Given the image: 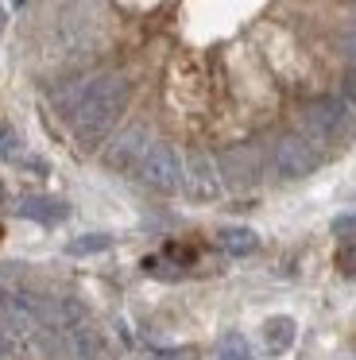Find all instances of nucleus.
Here are the masks:
<instances>
[{"mask_svg": "<svg viewBox=\"0 0 356 360\" xmlns=\"http://www.w3.org/2000/svg\"><path fill=\"white\" fill-rule=\"evenodd\" d=\"M0 194H4V186H0Z\"/></svg>", "mask_w": 356, "mask_h": 360, "instance_id": "obj_22", "label": "nucleus"}, {"mask_svg": "<svg viewBox=\"0 0 356 360\" xmlns=\"http://www.w3.org/2000/svg\"><path fill=\"white\" fill-rule=\"evenodd\" d=\"M217 244H221L229 256H252V252L260 248V236H255L252 229H221V233H217Z\"/></svg>", "mask_w": 356, "mask_h": 360, "instance_id": "obj_10", "label": "nucleus"}, {"mask_svg": "<svg viewBox=\"0 0 356 360\" xmlns=\"http://www.w3.org/2000/svg\"><path fill=\"white\" fill-rule=\"evenodd\" d=\"M217 360H252V349H248V341H244L240 333H224Z\"/></svg>", "mask_w": 356, "mask_h": 360, "instance_id": "obj_11", "label": "nucleus"}, {"mask_svg": "<svg viewBox=\"0 0 356 360\" xmlns=\"http://www.w3.org/2000/svg\"><path fill=\"white\" fill-rule=\"evenodd\" d=\"M0 329L8 333V298L4 295H0Z\"/></svg>", "mask_w": 356, "mask_h": 360, "instance_id": "obj_18", "label": "nucleus"}, {"mask_svg": "<svg viewBox=\"0 0 356 360\" xmlns=\"http://www.w3.org/2000/svg\"><path fill=\"white\" fill-rule=\"evenodd\" d=\"M163 360H193V352H190V349H182V352H167Z\"/></svg>", "mask_w": 356, "mask_h": 360, "instance_id": "obj_19", "label": "nucleus"}, {"mask_svg": "<svg viewBox=\"0 0 356 360\" xmlns=\"http://www.w3.org/2000/svg\"><path fill=\"white\" fill-rule=\"evenodd\" d=\"M0 349H4V329H0Z\"/></svg>", "mask_w": 356, "mask_h": 360, "instance_id": "obj_20", "label": "nucleus"}, {"mask_svg": "<svg viewBox=\"0 0 356 360\" xmlns=\"http://www.w3.org/2000/svg\"><path fill=\"white\" fill-rule=\"evenodd\" d=\"M66 213L70 205L58 198H23L20 202V217H31L39 225H58V221H66Z\"/></svg>", "mask_w": 356, "mask_h": 360, "instance_id": "obj_8", "label": "nucleus"}, {"mask_svg": "<svg viewBox=\"0 0 356 360\" xmlns=\"http://www.w3.org/2000/svg\"><path fill=\"white\" fill-rule=\"evenodd\" d=\"M105 248H108V236H101V233L77 236V240H70V244H66L70 256H93V252H105Z\"/></svg>", "mask_w": 356, "mask_h": 360, "instance_id": "obj_12", "label": "nucleus"}, {"mask_svg": "<svg viewBox=\"0 0 356 360\" xmlns=\"http://www.w3.org/2000/svg\"><path fill=\"white\" fill-rule=\"evenodd\" d=\"M341 47H345L348 63H356V24H352V27H348V32H345V43H341Z\"/></svg>", "mask_w": 356, "mask_h": 360, "instance_id": "obj_16", "label": "nucleus"}, {"mask_svg": "<svg viewBox=\"0 0 356 360\" xmlns=\"http://www.w3.org/2000/svg\"><path fill=\"white\" fill-rule=\"evenodd\" d=\"M124 105H128V82H124L120 74H101V78L85 82L74 94L70 124H74V132L82 136L85 143H93L120 120Z\"/></svg>", "mask_w": 356, "mask_h": 360, "instance_id": "obj_1", "label": "nucleus"}, {"mask_svg": "<svg viewBox=\"0 0 356 360\" xmlns=\"http://www.w3.org/2000/svg\"><path fill=\"white\" fill-rule=\"evenodd\" d=\"M352 117L356 112L348 109L341 97H325V101H314L302 112V124H306V132L314 143H337L352 132Z\"/></svg>", "mask_w": 356, "mask_h": 360, "instance_id": "obj_3", "label": "nucleus"}, {"mask_svg": "<svg viewBox=\"0 0 356 360\" xmlns=\"http://www.w3.org/2000/svg\"><path fill=\"white\" fill-rule=\"evenodd\" d=\"M291 345H294V318H286V314H275V318L263 321V349H267L271 356L286 352Z\"/></svg>", "mask_w": 356, "mask_h": 360, "instance_id": "obj_9", "label": "nucleus"}, {"mask_svg": "<svg viewBox=\"0 0 356 360\" xmlns=\"http://www.w3.org/2000/svg\"><path fill=\"white\" fill-rule=\"evenodd\" d=\"M0 155H4V159L20 155V136H15L8 124H0Z\"/></svg>", "mask_w": 356, "mask_h": 360, "instance_id": "obj_13", "label": "nucleus"}, {"mask_svg": "<svg viewBox=\"0 0 356 360\" xmlns=\"http://www.w3.org/2000/svg\"><path fill=\"white\" fill-rule=\"evenodd\" d=\"M136 174H139L144 186L159 190V194L182 190V159H178V151L163 140H151L144 148V155H139V163H136Z\"/></svg>", "mask_w": 356, "mask_h": 360, "instance_id": "obj_2", "label": "nucleus"}, {"mask_svg": "<svg viewBox=\"0 0 356 360\" xmlns=\"http://www.w3.org/2000/svg\"><path fill=\"white\" fill-rule=\"evenodd\" d=\"M182 190L193 202H213V198H221V171H217V163L205 151H193L182 163Z\"/></svg>", "mask_w": 356, "mask_h": 360, "instance_id": "obj_5", "label": "nucleus"}, {"mask_svg": "<svg viewBox=\"0 0 356 360\" xmlns=\"http://www.w3.org/2000/svg\"><path fill=\"white\" fill-rule=\"evenodd\" d=\"M15 4H23V0H15Z\"/></svg>", "mask_w": 356, "mask_h": 360, "instance_id": "obj_21", "label": "nucleus"}, {"mask_svg": "<svg viewBox=\"0 0 356 360\" xmlns=\"http://www.w3.org/2000/svg\"><path fill=\"white\" fill-rule=\"evenodd\" d=\"M333 233H356V213H348V217H337V221H333Z\"/></svg>", "mask_w": 356, "mask_h": 360, "instance_id": "obj_17", "label": "nucleus"}, {"mask_svg": "<svg viewBox=\"0 0 356 360\" xmlns=\"http://www.w3.org/2000/svg\"><path fill=\"white\" fill-rule=\"evenodd\" d=\"M322 167V151H317L314 140L306 136H286V140L275 143V171L283 179H306Z\"/></svg>", "mask_w": 356, "mask_h": 360, "instance_id": "obj_4", "label": "nucleus"}, {"mask_svg": "<svg viewBox=\"0 0 356 360\" xmlns=\"http://www.w3.org/2000/svg\"><path fill=\"white\" fill-rule=\"evenodd\" d=\"M147 132L144 128H132V132H124L120 140L108 148V163L116 167V171H136V163H139V155H144V148H147Z\"/></svg>", "mask_w": 356, "mask_h": 360, "instance_id": "obj_6", "label": "nucleus"}, {"mask_svg": "<svg viewBox=\"0 0 356 360\" xmlns=\"http://www.w3.org/2000/svg\"><path fill=\"white\" fill-rule=\"evenodd\" d=\"M341 101H345L348 109L356 112V70H348L345 82H341Z\"/></svg>", "mask_w": 356, "mask_h": 360, "instance_id": "obj_15", "label": "nucleus"}, {"mask_svg": "<svg viewBox=\"0 0 356 360\" xmlns=\"http://www.w3.org/2000/svg\"><path fill=\"white\" fill-rule=\"evenodd\" d=\"M66 356L70 360H113V352L105 349V341H101L93 329H66Z\"/></svg>", "mask_w": 356, "mask_h": 360, "instance_id": "obj_7", "label": "nucleus"}, {"mask_svg": "<svg viewBox=\"0 0 356 360\" xmlns=\"http://www.w3.org/2000/svg\"><path fill=\"white\" fill-rule=\"evenodd\" d=\"M337 267H341V271H348V275L356 271V236H352V240H348L345 248L337 252Z\"/></svg>", "mask_w": 356, "mask_h": 360, "instance_id": "obj_14", "label": "nucleus"}]
</instances>
